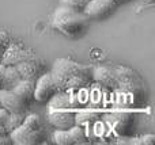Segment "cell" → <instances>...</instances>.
Returning <instances> with one entry per match:
<instances>
[{
	"instance_id": "cell-1",
	"label": "cell",
	"mask_w": 155,
	"mask_h": 145,
	"mask_svg": "<svg viewBox=\"0 0 155 145\" xmlns=\"http://www.w3.org/2000/svg\"><path fill=\"white\" fill-rule=\"evenodd\" d=\"M57 92H71L84 88L93 79L90 69L70 58H57L51 71Z\"/></svg>"
},
{
	"instance_id": "cell-2",
	"label": "cell",
	"mask_w": 155,
	"mask_h": 145,
	"mask_svg": "<svg viewBox=\"0 0 155 145\" xmlns=\"http://www.w3.org/2000/svg\"><path fill=\"white\" fill-rule=\"evenodd\" d=\"M52 24L61 34L70 38H78L82 37L87 30L88 18L83 11H76L60 4L53 12Z\"/></svg>"
},
{
	"instance_id": "cell-3",
	"label": "cell",
	"mask_w": 155,
	"mask_h": 145,
	"mask_svg": "<svg viewBox=\"0 0 155 145\" xmlns=\"http://www.w3.org/2000/svg\"><path fill=\"white\" fill-rule=\"evenodd\" d=\"M48 103V121L54 129L64 130L76 125V115L71 109L67 92H57Z\"/></svg>"
},
{
	"instance_id": "cell-4",
	"label": "cell",
	"mask_w": 155,
	"mask_h": 145,
	"mask_svg": "<svg viewBox=\"0 0 155 145\" xmlns=\"http://www.w3.org/2000/svg\"><path fill=\"white\" fill-rule=\"evenodd\" d=\"M45 130L42 122L37 114H30L25 117V121L16 129L10 132V138L12 144L16 145H35L45 140Z\"/></svg>"
},
{
	"instance_id": "cell-5",
	"label": "cell",
	"mask_w": 155,
	"mask_h": 145,
	"mask_svg": "<svg viewBox=\"0 0 155 145\" xmlns=\"http://www.w3.org/2000/svg\"><path fill=\"white\" fill-rule=\"evenodd\" d=\"M117 7L118 5L113 0H88L83 10V14L88 19L102 20V19L109 18Z\"/></svg>"
},
{
	"instance_id": "cell-6",
	"label": "cell",
	"mask_w": 155,
	"mask_h": 145,
	"mask_svg": "<svg viewBox=\"0 0 155 145\" xmlns=\"http://www.w3.org/2000/svg\"><path fill=\"white\" fill-rule=\"evenodd\" d=\"M57 94V88L52 79L51 72L42 73L35 80L34 86V100L40 103H48Z\"/></svg>"
},
{
	"instance_id": "cell-7",
	"label": "cell",
	"mask_w": 155,
	"mask_h": 145,
	"mask_svg": "<svg viewBox=\"0 0 155 145\" xmlns=\"http://www.w3.org/2000/svg\"><path fill=\"white\" fill-rule=\"evenodd\" d=\"M53 141L54 144L59 145H78L83 144L86 141V133L84 129L79 125H74L70 129H56L53 133Z\"/></svg>"
},
{
	"instance_id": "cell-8",
	"label": "cell",
	"mask_w": 155,
	"mask_h": 145,
	"mask_svg": "<svg viewBox=\"0 0 155 145\" xmlns=\"http://www.w3.org/2000/svg\"><path fill=\"white\" fill-rule=\"evenodd\" d=\"M15 67H16V69H18L19 75H21L22 80H30V81H34L35 83V80L44 73L42 62L35 56H30L29 58L21 61L19 64H16Z\"/></svg>"
},
{
	"instance_id": "cell-9",
	"label": "cell",
	"mask_w": 155,
	"mask_h": 145,
	"mask_svg": "<svg viewBox=\"0 0 155 145\" xmlns=\"http://www.w3.org/2000/svg\"><path fill=\"white\" fill-rule=\"evenodd\" d=\"M0 107L12 113H25L29 106L19 99L18 95L14 94L12 90H0Z\"/></svg>"
},
{
	"instance_id": "cell-10",
	"label": "cell",
	"mask_w": 155,
	"mask_h": 145,
	"mask_svg": "<svg viewBox=\"0 0 155 145\" xmlns=\"http://www.w3.org/2000/svg\"><path fill=\"white\" fill-rule=\"evenodd\" d=\"M34 81L30 80H21L15 87L12 88L14 94L18 95L19 99L23 103H26L27 106L31 105V102L34 100Z\"/></svg>"
},
{
	"instance_id": "cell-11",
	"label": "cell",
	"mask_w": 155,
	"mask_h": 145,
	"mask_svg": "<svg viewBox=\"0 0 155 145\" xmlns=\"http://www.w3.org/2000/svg\"><path fill=\"white\" fill-rule=\"evenodd\" d=\"M21 80H22L21 75H19V72H18L15 65H5L2 90H12Z\"/></svg>"
},
{
	"instance_id": "cell-12",
	"label": "cell",
	"mask_w": 155,
	"mask_h": 145,
	"mask_svg": "<svg viewBox=\"0 0 155 145\" xmlns=\"http://www.w3.org/2000/svg\"><path fill=\"white\" fill-rule=\"evenodd\" d=\"M94 77L101 84H104L105 87H113V84H114V77L106 68H98L94 72Z\"/></svg>"
},
{
	"instance_id": "cell-13",
	"label": "cell",
	"mask_w": 155,
	"mask_h": 145,
	"mask_svg": "<svg viewBox=\"0 0 155 145\" xmlns=\"http://www.w3.org/2000/svg\"><path fill=\"white\" fill-rule=\"evenodd\" d=\"M8 119H10V113L7 110L0 107V136L10 134L8 129Z\"/></svg>"
},
{
	"instance_id": "cell-14",
	"label": "cell",
	"mask_w": 155,
	"mask_h": 145,
	"mask_svg": "<svg viewBox=\"0 0 155 145\" xmlns=\"http://www.w3.org/2000/svg\"><path fill=\"white\" fill-rule=\"evenodd\" d=\"M25 121V113H12L10 114V119H8V129L10 132H12L14 129L22 125V122Z\"/></svg>"
},
{
	"instance_id": "cell-15",
	"label": "cell",
	"mask_w": 155,
	"mask_h": 145,
	"mask_svg": "<svg viewBox=\"0 0 155 145\" xmlns=\"http://www.w3.org/2000/svg\"><path fill=\"white\" fill-rule=\"evenodd\" d=\"M87 3H88V0H60V4L61 5L70 7L76 11H83Z\"/></svg>"
},
{
	"instance_id": "cell-16",
	"label": "cell",
	"mask_w": 155,
	"mask_h": 145,
	"mask_svg": "<svg viewBox=\"0 0 155 145\" xmlns=\"http://www.w3.org/2000/svg\"><path fill=\"white\" fill-rule=\"evenodd\" d=\"M132 144L136 145H153L155 144V136L154 134H146L143 137L135 138V141H132Z\"/></svg>"
},
{
	"instance_id": "cell-17",
	"label": "cell",
	"mask_w": 155,
	"mask_h": 145,
	"mask_svg": "<svg viewBox=\"0 0 155 145\" xmlns=\"http://www.w3.org/2000/svg\"><path fill=\"white\" fill-rule=\"evenodd\" d=\"M10 45L11 43H10V38H8L7 33H4V31L0 30V50L4 52Z\"/></svg>"
},
{
	"instance_id": "cell-18",
	"label": "cell",
	"mask_w": 155,
	"mask_h": 145,
	"mask_svg": "<svg viewBox=\"0 0 155 145\" xmlns=\"http://www.w3.org/2000/svg\"><path fill=\"white\" fill-rule=\"evenodd\" d=\"M12 141L10 138V134H4V136H0V145H11Z\"/></svg>"
},
{
	"instance_id": "cell-19",
	"label": "cell",
	"mask_w": 155,
	"mask_h": 145,
	"mask_svg": "<svg viewBox=\"0 0 155 145\" xmlns=\"http://www.w3.org/2000/svg\"><path fill=\"white\" fill-rule=\"evenodd\" d=\"M4 64H0V90L3 88V76H4Z\"/></svg>"
},
{
	"instance_id": "cell-20",
	"label": "cell",
	"mask_w": 155,
	"mask_h": 145,
	"mask_svg": "<svg viewBox=\"0 0 155 145\" xmlns=\"http://www.w3.org/2000/svg\"><path fill=\"white\" fill-rule=\"evenodd\" d=\"M113 2H114L117 5H121V4H125V3L131 2V0H113Z\"/></svg>"
},
{
	"instance_id": "cell-21",
	"label": "cell",
	"mask_w": 155,
	"mask_h": 145,
	"mask_svg": "<svg viewBox=\"0 0 155 145\" xmlns=\"http://www.w3.org/2000/svg\"><path fill=\"white\" fill-rule=\"evenodd\" d=\"M142 3H144V4H154L155 0H140Z\"/></svg>"
},
{
	"instance_id": "cell-22",
	"label": "cell",
	"mask_w": 155,
	"mask_h": 145,
	"mask_svg": "<svg viewBox=\"0 0 155 145\" xmlns=\"http://www.w3.org/2000/svg\"><path fill=\"white\" fill-rule=\"evenodd\" d=\"M3 54H4V52L0 50V64H2V58H3Z\"/></svg>"
}]
</instances>
